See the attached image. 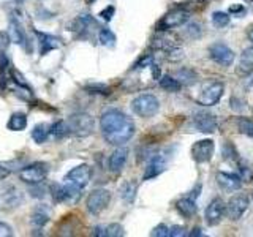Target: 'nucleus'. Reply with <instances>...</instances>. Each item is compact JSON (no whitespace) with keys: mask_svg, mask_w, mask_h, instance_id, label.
Masks as SVG:
<instances>
[{"mask_svg":"<svg viewBox=\"0 0 253 237\" xmlns=\"http://www.w3.org/2000/svg\"><path fill=\"white\" fill-rule=\"evenodd\" d=\"M100 130L108 144L119 147L133 138L134 123L122 111L108 109L100 117Z\"/></svg>","mask_w":253,"mask_h":237,"instance_id":"f257e3e1","label":"nucleus"},{"mask_svg":"<svg viewBox=\"0 0 253 237\" xmlns=\"http://www.w3.org/2000/svg\"><path fill=\"white\" fill-rule=\"evenodd\" d=\"M131 109L136 116L144 117V118H150L158 113V109H160V103H158V98L155 97V95L142 93L131 101Z\"/></svg>","mask_w":253,"mask_h":237,"instance_id":"f03ea898","label":"nucleus"},{"mask_svg":"<svg viewBox=\"0 0 253 237\" xmlns=\"http://www.w3.org/2000/svg\"><path fill=\"white\" fill-rule=\"evenodd\" d=\"M67 123H68L70 134H75V136H79V138H85V136H89V134H92L93 126H95L93 117L85 113H78V114L70 116Z\"/></svg>","mask_w":253,"mask_h":237,"instance_id":"7ed1b4c3","label":"nucleus"},{"mask_svg":"<svg viewBox=\"0 0 253 237\" xmlns=\"http://www.w3.org/2000/svg\"><path fill=\"white\" fill-rule=\"evenodd\" d=\"M24 201V196L14 185H0V210H14Z\"/></svg>","mask_w":253,"mask_h":237,"instance_id":"20e7f679","label":"nucleus"},{"mask_svg":"<svg viewBox=\"0 0 253 237\" xmlns=\"http://www.w3.org/2000/svg\"><path fill=\"white\" fill-rule=\"evenodd\" d=\"M109 201H111V193L108 190L105 188L93 190V192L87 196V201H85L87 210H89V213H92V215H98V213H101L108 207Z\"/></svg>","mask_w":253,"mask_h":237,"instance_id":"39448f33","label":"nucleus"},{"mask_svg":"<svg viewBox=\"0 0 253 237\" xmlns=\"http://www.w3.org/2000/svg\"><path fill=\"white\" fill-rule=\"evenodd\" d=\"M92 177V169L89 164H79L71 169L65 176V184L75 187L78 190H83L89 185Z\"/></svg>","mask_w":253,"mask_h":237,"instance_id":"423d86ee","label":"nucleus"},{"mask_svg":"<svg viewBox=\"0 0 253 237\" xmlns=\"http://www.w3.org/2000/svg\"><path fill=\"white\" fill-rule=\"evenodd\" d=\"M46 176H47V166L44 163H34L19 172L21 180L29 185H40L46 179Z\"/></svg>","mask_w":253,"mask_h":237,"instance_id":"0eeeda50","label":"nucleus"},{"mask_svg":"<svg viewBox=\"0 0 253 237\" xmlns=\"http://www.w3.org/2000/svg\"><path fill=\"white\" fill-rule=\"evenodd\" d=\"M190 19V14L185 10H180V8H176V10H171L169 13H166L163 18L158 22V30H171L184 26V24Z\"/></svg>","mask_w":253,"mask_h":237,"instance_id":"6e6552de","label":"nucleus"},{"mask_svg":"<svg viewBox=\"0 0 253 237\" xmlns=\"http://www.w3.org/2000/svg\"><path fill=\"white\" fill-rule=\"evenodd\" d=\"M213 152H215V144L212 139H201L196 141L192 146V158L196 163H208L212 160Z\"/></svg>","mask_w":253,"mask_h":237,"instance_id":"1a4fd4ad","label":"nucleus"},{"mask_svg":"<svg viewBox=\"0 0 253 237\" xmlns=\"http://www.w3.org/2000/svg\"><path fill=\"white\" fill-rule=\"evenodd\" d=\"M211 59L221 67H231L234 62V52L231 47H228L223 43H215L209 47Z\"/></svg>","mask_w":253,"mask_h":237,"instance_id":"9d476101","label":"nucleus"},{"mask_svg":"<svg viewBox=\"0 0 253 237\" xmlns=\"http://www.w3.org/2000/svg\"><path fill=\"white\" fill-rule=\"evenodd\" d=\"M223 90H225V87L221 82H211L201 90L200 97H198V103L203 106H213L221 98Z\"/></svg>","mask_w":253,"mask_h":237,"instance_id":"9b49d317","label":"nucleus"},{"mask_svg":"<svg viewBox=\"0 0 253 237\" xmlns=\"http://www.w3.org/2000/svg\"><path fill=\"white\" fill-rule=\"evenodd\" d=\"M226 212V205L223 202L221 198H215L209 202V205L206 207V213H204V218H206V223L209 226H215L218 225L221 218H223Z\"/></svg>","mask_w":253,"mask_h":237,"instance_id":"f8f14e48","label":"nucleus"},{"mask_svg":"<svg viewBox=\"0 0 253 237\" xmlns=\"http://www.w3.org/2000/svg\"><path fill=\"white\" fill-rule=\"evenodd\" d=\"M249 196L245 195H236L226 204V213L231 220H239L249 209Z\"/></svg>","mask_w":253,"mask_h":237,"instance_id":"ddd939ff","label":"nucleus"},{"mask_svg":"<svg viewBox=\"0 0 253 237\" xmlns=\"http://www.w3.org/2000/svg\"><path fill=\"white\" fill-rule=\"evenodd\" d=\"M193 123L196 126V130L201 131V133H213L217 130V126H218L215 116L211 114V113H204V111L195 114Z\"/></svg>","mask_w":253,"mask_h":237,"instance_id":"4468645a","label":"nucleus"},{"mask_svg":"<svg viewBox=\"0 0 253 237\" xmlns=\"http://www.w3.org/2000/svg\"><path fill=\"white\" fill-rule=\"evenodd\" d=\"M126 158H128V149L119 146L113 154H111L109 160H108V168L111 172H121L124 169V166L126 163Z\"/></svg>","mask_w":253,"mask_h":237,"instance_id":"2eb2a0df","label":"nucleus"},{"mask_svg":"<svg viewBox=\"0 0 253 237\" xmlns=\"http://www.w3.org/2000/svg\"><path fill=\"white\" fill-rule=\"evenodd\" d=\"M217 184L228 192H234L242 187V177L229 172H218L217 174Z\"/></svg>","mask_w":253,"mask_h":237,"instance_id":"dca6fc26","label":"nucleus"},{"mask_svg":"<svg viewBox=\"0 0 253 237\" xmlns=\"http://www.w3.org/2000/svg\"><path fill=\"white\" fill-rule=\"evenodd\" d=\"M49 217H51V210L47 207L46 204H40L35 207L34 213H32L30 217V225L34 226L35 229H42L47 221H49Z\"/></svg>","mask_w":253,"mask_h":237,"instance_id":"f3484780","label":"nucleus"},{"mask_svg":"<svg viewBox=\"0 0 253 237\" xmlns=\"http://www.w3.org/2000/svg\"><path fill=\"white\" fill-rule=\"evenodd\" d=\"M165 171V158L160 155H152V158L149 160L146 171H144V180L154 179Z\"/></svg>","mask_w":253,"mask_h":237,"instance_id":"a211bd4d","label":"nucleus"},{"mask_svg":"<svg viewBox=\"0 0 253 237\" xmlns=\"http://www.w3.org/2000/svg\"><path fill=\"white\" fill-rule=\"evenodd\" d=\"M176 209L177 212L180 213L182 217H185V218H192L196 215V202L193 198H182V199H179L176 202Z\"/></svg>","mask_w":253,"mask_h":237,"instance_id":"6ab92c4d","label":"nucleus"},{"mask_svg":"<svg viewBox=\"0 0 253 237\" xmlns=\"http://www.w3.org/2000/svg\"><path fill=\"white\" fill-rule=\"evenodd\" d=\"M93 236H100V237H122L124 233V228L122 225L119 223H111L108 226H97L93 229Z\"/></svg>","mask_w":253,"mask_h":237,"instance_id":"aec40b11","label":"nucleus"},{"mask_svg":"<svg viewBox=\"0 0 253 237\" xmlns=\"http://www.w3.org/2000/svg\"><path fill=\"white\" fill-rule=\"evenodd\" d=\"M37 35H38V38H40V46H42V49H40L42 55L47 54L49 51L57 49V47L60 46V40H59V38L51 37V35H46V34H40V32H38Z\"/></svg>","mask_w":253,"mask_h":237,"instance_id":"412c9836","label":"nucleus"},{"mask_svg":"<svg viewBox=\"0 0 253 237\" xmlns=\"http://www.w3.org/2000/svg\"><path fill=\"white\" fill-rule=\"evenodd\" d=\"M6 126H8V130H11V131H22V130H26V126H27V116L22 114V113L11 114Z\"/></svg>","mask_w":253,"mask_h":237,"instance_id":"4be33fe9","label":"nucleus"},{"mask_svg":"<svg viewBox=\"0 0 253 237\" xmlns=\"http://www.w3.org/2000/svg\"><path fill=\"white\" fill-rule=\"evenodd\" d=\"M49 134H51V126L46 123H40L32 130V139H34L37 144H43V142H46L47 138H49Z\"/></svg>","mask_w":253,"mask_h":237,"instance_id":"5701e85b","label":"nucleus"},{"mask_svg":"<svg viewBox=\"0 0 253 237\" xmlns=\"http://www.w3.org/2000/svg\"><path fill=\"white\" fill-rule=\"evenodd\" d=\"M136 193H138V184L133 180L126 182V184H124V187L121 188V196L126 204H131L134 201Z\"/></svg>","mask_w":253,"mask_h":237,"instance_id":"b1692460","label":"nucleus"},{"mask_svg":"<svg viewBox=\"0 0 253 237\" xmlns=\"http://www.w3.org/2000/svg\"><path fill=\"white\" fill-rule=\"evenodd\" d=\"M172 76L176 78L182 85H192L196 82V73L193 70H188V68H180Z\"/></svg>","mask_w":253,"mask_h":237,"instance_id":"393cba45","label":"nucleus"},{"mask_svg":"<svg viewBox=\"0 0 253 237\" xmlns=\"http://www.w3.org/2000/svg\"><path fill=\"white\" fill-rule=\"evenodd\" d=\"M160 87L165 90H168V92H177V90H180L182 84L174 76L166 75V76L160 78Z\"/></svg>","mask_w":253,"mask_h":237,"instance_id":"a878e982","label":"nucleus"},{"mask_svg":"<svg viewBox=\"0 0 253 237\" xmlns=\"http://www.w3.org/2000/svg\"><path fill=\"white\" fill-rule=\"evenodd\" d=\"M237 125V130L242 134H247V136L253 138V120L249 117H237L236 120Z\"/></svg>","mask_w":253,"mask_h":237,"instance_id":"bb28decb","label":"nucleus"},{"mask_svg":"<svg viewBox=\"0 0 253 237\" xmlns=\"http://www.w3.org/2000/svg\"><path fill=\"white\" fill-rule=\"evenodd\" d=\"M51 134L54 138H57V139H62V138H65L70 134V130H68V123L67 120L63 122V120H59V122H55L52 126H51Z\"/></svg>","mask_w":253,"mask_h":237,"instance_id":"cd10ccee","label":"nucleus"},{"mask_svg":"<svg viewBox=\"0 0 253 237\" xmlns=\"http://www.w3.org/2000/svg\"><path fill=\"white\" fill-rule=\"evenodd\" d=\"M116 35L114 32H111L109 29H101L100 34H98V41L100 44L106 46V47H113L116 44Z\"/></svg>","mask_w":253,"mask_h":237,"instance_id":"c85d7f7f","label":"nucleus"},{"mask_svg":"<svg viewBox=\"0 0 253 237\" xmlns=\"http://www.w3.org/2000/svg\"><path fill=\"white\" fill-rule=\"evenodd\" d=\"M11 40H13L14 43L24 44V46H26V41H27L26 35H24V30L21 29V26L16 21L11 24Z\"/></svg>","mask_w":253,"mask_h":237,"instance_id":"c756f323","label":"nucleus"},{"mask_svg":"<svg viewBox=\"0 0 253 237\" xmlns=\"http://www.w3.org/2000/svg\"><path fill=\"white\" fill-rule=\"evenodd\" d=\"M212 24L215 27H218V29L226 27L229 24V14H226L223 11H215L212 14Z\"/></svg>","mask_w":253,"mask_h":237,"instance_id":"7c9ffc66","label":"nucleus"},{"mask_svg":"<svg viewBox=\"0 0 253 237\" xmlns=\"http://www.w3.org/2000/svg\"><path fill=\"white\" fill-rule=\"evenodd\" d=\"M221 154H223L225 160H228V161H237V160H239L236 149H234V146L231 144V142H226V144L223 146V150H221Z\"/></svg>","mask_w":253,"mask_h":237,"instance_id":"2f4dec72","label":"nucleus"},{"mask_svg":"<svg viewBox=\"0 0 253 237\" xmlns=\"http://www.w3.org/2000/svg\"><path fill=\"white\" fill-rule=\"evenodd\" d=\"M241 67H249V71L253 70V47H249V49L244 51Z\"/></svg>","mask_w":253,"mask_h":237,"instance_id":"473e14b6","label":"nucleus"},{"mask_svg":"<svg viewBox=\"0 0 253 237\" xmlns=\"http://www.w3.org/2000/svg\"><path fill=\"white\" fill-rule=\"evenodd\" d=\"M150 236L154 237H171V228H168L166 225H158L154 228V231L150 233Z\"/></svg>","mask_w":253,"mask_h":237,"instance_id":"72a5a7b5","label":"nucleus"},{"mask_svg":"<svg viewBox=\"0 0 253 237\" xmlns=\"http://www.w3.org/2000/svg\"><path fill=\"white\" fill-rule=\"evenodd\" d=\"M152 63H154V57H152V55H146L144 59H141L139 62H136V63H134L133 70H139V68H144V67H147V65H152Z\"/></svg>","mask_w":253,"mask_h":237,"instance_id":"f704fd0d","label":"nucleus"},{"mask_svg":"<svg viewBox=\"0 0 253 237\" xmlns=\"http://www.w3.org/2000/svg\"><path fill=\"white\" fill-rule=\"evenodd\" d=\"M11 236H14V229L10 225L0 221V237H11Z\"/></svg>","mask_w":253,"mask_h":237,"instance_id":"c9c22d12","label":"nucleus"},{"mask_svg":"<svg viewBox=\"0 0 253 237\" xmlns=\"http://www.w3.org/2000/svg\"><path fill=\"white\" fill-rule=\"evenodd\" d=\"M187 34L190 37H193V38H198L201 35V30H200V26L198 24H190V26L187 27Z\"/></svg>","mask_w":253,"mask_h":237,"instance_id":"e433bc0d","label":"nucleus"},{"mask_svg":"<svg viewBox=\"0 0 253 237\" xmlns=\"http://www.w3.org/2000/svg\"><path fill=\"white\" fill-rule=\"evenodd\" d=\"M114 6H108L106 8V10H103L101 13H100V16H101V18L103 19H105V21H111V19H113V16H114Z\"/></svg>","mask_w":253,"mask_h":237,"instance_id":"4c0bfd02","label":"nucleus"},{"mask_svg":"<svg viewBox=\"0 0 253 237\" xmlns=\"http://www.w3.org/2000/svg\"><path fill=\"white\" fill-rule=\"evenodd\" d=\"M185 228H182V226H172L171 228V237H182V236H185Z\"/></svg>","mask_w":253,"mask_h":237,"instance_id":"58836bf2","label":"nucleus"},{"mask_svg":"<svg viewBox=\"0 0 253 237\" xmlns=\"http://www.w3.org/2000/svg\"><path fill=\"white\" fill-rule=\"evenodd\" d=\"M10 169L6 168V166L3 164V163H0V180H3V179H6L8 176H10Z\"/></svg>","mask_w":253,"mask_h":237,"instance_id":"ea45409f","label":"nucleus"},{"mask_svg":"<svg viewBox=\"0 0 253 237\" xmlns=\"http://www.w3.org/2000/svg\"><path fill=\"white\" fill-rule=\"evenodd\" d=\"M229 13H231V14H237V13L245 14V8L242 5H234V6L229 8Z\"/></svg>","mask_w":253,"mask_h":237,"instance_id":"a19ab883","label":"nucleus"},{"mask_svg":"<svg viewBox=\"0 0 253 237\" xmlns=\"http://www.w3.org/2000/svg\"><path fill=\"white\" fill-rule=\"evenodd\" d=\"M30 195L34 198H43L44 196V190L43 188H30Z\"/></svg>","mask_w":253,"mask_h":237,"instance_id":"79ce46f5","label":"nucleus"},{"mask_svg":"<svg viewBox=\"0 0 253 237\" xmlns=\"http://www.w3.org/2000/svg\"><path fill=\"white\" fill-rule=\"evenodd\" d=\"M188 236H192V237L195 236V237H198V236H203V233H201V229H200V228H195V229H193V231H192V233H190Z\"/></svg>","mask_w":253,"mask_h":237,"instance_id":"37998d69","label":"nucleus"},{"mask_svg":"<svg viewBox=\"0 0 253 237\" xmlns=\"http://www.w3.org/2000/svg\"><path fill=\"white\" fill-rule=\"evenodd\" d=\"M247 35H249V40L253 43V27H250V30H249V34H247Z\"/></svg>","mask_w":253,"mask_h":237,"instance_id":"c03bdc74","label":"nucleus"},{"mask_svg":"<svg viewBox=\"0 0 253 237\" xmlns=\"http://www.w3.org/2000/svg\"><path fill=\"white\" fill-rule=\"evenodd\" d=\"M201 2H208V0H201Z\"/></svg>","mask_w":253,"mask_h":237,"instance_id":"a18cd8bd","label":"nucleus"},{"mask_svg":"<svg viewBox=\"0 0 253 237\" xmlns=\"http://www.w3.org/2000/svg\"><path fill=\"white\" fill-rule=\"evenodd\" d=\"M252 195H253V193H252Z\"/></svg>","mask_w":253,"mask_h":237,"instance_id":"49530a36","label":"nucleus"}]
</instances>
